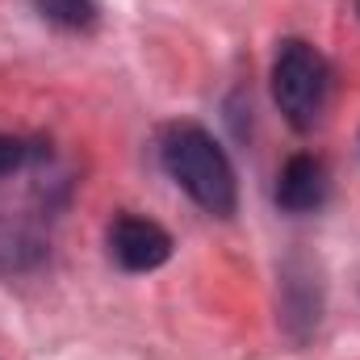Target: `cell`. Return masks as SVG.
<instances>
[{"instance_id": "obj_1", "label": "cell", "mask_w": 360, "mask_h": 360, "mask_svg": "<svg viewBox=\"0 0 360 360\" xmlns=\"http://www.w3.org/2000/svg\"><path fill=\"white\" fill-rule=\"evenodd\" d=\"M160 164L176 180V188H184V197L205 214L231 218L239 210V180L231 155L201 122H168L160 130Z\"/></svg>"}, {"instance_id": "obj_2", "label": "cell", "mask_w": 360, "mask_h": 360, "mask_svg": "<svg viewBox=\"0 0 360 360\" xmlns=\"http://www.w3.org/2000/svg\"><path fill=\"white\" fill-rule=\"evenodd\" d=\"M331 92H335V72L314 42H306V38H281L276 42L272 101L297 134H310L327 117Z\"/></svg>"}, {"instance_id": "obj_3", "label": "cell", "mask_w": 360, "mask_h": 360, "mask_svg": "<svg viewBox=\"0 0 360 360\" xmlns=\"http://www.w3.org/2000/svg\"><path fill=\"white\" fill-rule=\"evenodd\" d=\"M109 256L122 272H155L172 260V235L139 214H117L109 222Z\"/></svg>"}, {"instance_id": "obj_4", "label": "cell", "mask_w": 360, "mask_h": 360, "mask_svg": "<svg viewBox=\"0 0 360 360\" xmlns=\"http://www.w3.org/2000/svg\"><path fill=\"white\" fill-rule=\"evenodd\" d=\"M331 197V172L319 155L310 151H297L281 164L276 172V188H272V201L285 210V214H314L323 210Z\"/></svg>"}, {"instance_id": "obj_5", "label": "cell", "mask_w": 360, "mask_h": 360, "mask_svg": "<svg viewBox=\"0 0 360 360\" xmlns=\"http://www.w3.org/2000/svg\"><path fill=\"white\" fill-rule=\"evenodd\" d=\"M319 314H323V285H319V276H314V269L306 260H289L281 269V323L302 344L319 327Z\"/></svg>"}, {"instance_id": "obj_6", "label": "cell", "mask_w": 360, "mask_h": 360, "mask_svg": "<svg viewBox=\"0 0 360 360\" xmlns=\"http://www.w3.org/2000/svg\"><path fill=\"white\" fill-rule=\"evenodd\" d=\"M30 4L46 25L63 34H89L101 25V0H30Z\"/></svg>"}, {"instance_id": "obj_7", "label": "cell", "mask_w": 360, "mask_h": 360, "mask_svg": "<svg viewBox=\"0 0 360 360\" xmlns=\"http://www.w3.org/2000/svg\"><path fill=\"white\" fill-rule=\"evenodd\" d=\"M51 155L46 143H34V139H17V134H4L0 130V180L25 172L30 164H42Z\"/></svg>"}, {"instance_id": "obj_8", "label": "cell", "mask_w": 360, "mask_h": 360, "mask_svg": "<svg viewBox=\"0 0 360 360\" xmlns=\"http://www.w3.org/2000/svg\"><path fill=\"white\" fill-rule=\"evenodd\" d=\"M356 13H360V0H356Z\"/></svg>"}]
</instances>
